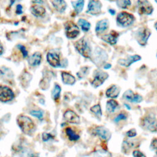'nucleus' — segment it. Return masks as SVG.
<instances>
[{
	"label": "nucleus",
	"mask_w": 157,
	"mask_h": 157,
	"mask_svg": "<svg viewBox=\"0 0 157 157\" xmlns=\"http://www.w3.org/2000/svg\"><path fill=\"white\" fill-rule=\"evenodd\" d=\"M17 124L21 131L26 134H30L34 132L35 126L33 121L28 117L20 115L17 120Z\"/></svg>",
	"instance_id": "1"
},
{
	"label": "nucleus",
	"mask_w": 157,
	"mask_h": 157,
	"mask_svg": "<svg viewBox=\"0 0 157 157\" xmlns=\"http://www.w3.org/2000/svg\"><path fill=\"white\" fill-rule=\"evenodd\" d=\"M141 124L150 132H157V120L153 115L148 114L144 117L141 120Z\"/></svg>",
	"instance_id": "2"
},
{
	"label": "nucleus",
	"mask_w": 157,
	"mask_h": 157,
	"mask_svg": "<svg viewBox=\"0 0 157 157\" xmlns=\"http://www.w3.org/2000/svg\"><path fill=\"white\" fill-rule=\"evenodd\" d=\"M75 47L77 50L85 58H89L91 55V50L88 42L84 39L82 38L75 43Z\"/></svg>",
	"instance_id": "3"
},
{
	"label": "nucleus",
	"mask_w": 157,
	"mask_h": 157,
	"mask_svg": "<svg viewBox=\"0 0 157 157\" xmlns=\"http://www.w3.org/2000/svg\"><path fill=\"white\" fill-rule=\"evenodd\" d=\"M134 16L126 12H120V13H118L117 17V23L124 27L129 26L132 25L134 22Z\"/></svg>",
	"instance_id": "4"
},
{
	"label": "nucleus",
	"mask_w": 157,
	"mask_h": 157,
	"mask_svg": "<svg viewBox=\"0 0 157 157\" xmlns=\"http://www.w3.org/2000/svg\"><path fill=\"white\" fill-rule=\"evenodd\" d=\"M150 34L151 32L148 28L146 27L139 28L137 33V41L139 44L140 45H145Z\"/></svg>",
	"instance_id": "5"
},
{
	"label": "nucleus",
	"mask_w": 157,
	"mask_h": 157,
	"mask_svg": "<svg viewBox=\"0 0 157 157\" xmlns=\"http://www.w3.org/2000/svg\"><path fill=\"white\" fill-rule=\"evenodd\" d=\"M66 35L68 38H75L80 33L78 27L72 21H67L65 24Z\"/></svg>",
	"instance_id": "6"
},
{
	"label": "nucleus",
	"mask_w": 157,
	"mask_h": 157,
	"mask_svg": "<svg viewBox=\"0 0 157 157\" xmlns=\"http://www.w3.org/2000/svg\"><path fill=\"white\" fill-rule=\"evenodd\" d=\"M109 75L107 73L104 72L101 70H97L94 72V77L91 82L92 85L96 88L101 85L104 81L108 78Z\"/></svg>",
	"instance_id": "7"
},
{
	"label": "nucleus",
	"mask_w": 157,
	"mask_h": 157,
	"mask_svg": "<svg viewBox=\"0 0 157 157\" xmlns=\"http://www.w3.org/2000/svg\"><path fill=\"white\" fill-rule=\"evenodd\" d=\"M14 97L12 90L6 86H0V101L6 102L11 101Z\"/></svg>",
	"instance_id": "8"
},
{
	"label": "nucleus",
	"mask_w": 157,
	"mask_h": 157,
	"mask_svg": "<svg viewBox=\"0 0 157 157\" xmlns=\"http://www.w3.org/2000/svg\"><path fill=\"white\" fill-rule=\"evenodd\" d=\"M138 12L140 15H150L153 10L151 4L147 1H138Z\"/></svg>",
	"instance_id": "9"
},
{
	"label": "nucleus",
	"mask_w": 157,
	"mask_h": 157,
	"mask_svg": "<svg viewBox=\"0 0 157 157\" xmlns=\"http://www.w3.org/2000/svg\"><path fill=\"white\" fill-rule=\"evenodd\" d=\"M102 4L99 1H89L88 5V10L87 13H89L91 15H98L101 13V11Z\"/></svg>",
	"instance_id": "10"
},
{
	"label": "nucleus",
	"mask_w": 157,
	"mask_h": 157,
	"mask_svg": "<svg viewBox=\"0 0 157 157\" xmlns=\"http://www.w3.org/2000/svg\"><path fill=\"white\" fill-rule=\"evenodd\" d=\"M94 134L99 136L102 140L107 141L111 137V133L108 129L104 126H98L95 128Z\"/></svg>",
	"instance_id": "11"
},
{
	"label": "nucleus",
	"mask_w": 157,
	"mask_h": 157,
	"mask_svg": "<svg viewBox=\"0 0 157 157\" xmlns=\"http://www.w3.org/2000/svg\"><path fill=\"white\" fill-rule=\"evenodd\" d=\"M123 98L129 102L136 103L140 102L142 101V97L140 95L138 94H134L131 90H128L124 93L123 94Z\"/></svg>",
	"instance_id": "12"
},
{
	"label": "nucleus",
	"mask_w": 157,
	"mask_h": 157,
	"mask_svg": "<svg viewBox=\"0 0 157 157\" xmlns=\"http://www.w3.org/2000/svg\"><path fill=\"white\" fill-rule=\"evenodd\" d=\"M64 118L65 120L70 123L72 124H79L80 120L79 117L74 111L68 110L64 113Z\"/></svg>",
	"instance_id": "13"
},
{
	"label": "nucleus",
	"mask_w": 157,
	"mask_h": 157,
	"mask_svg": "<svg viewBox=\"0 0 157 157\" xmlns=\"http://www.w3.org/2000/svg\"><path fill=\"white\" fill-rule=\"evenodd\" d=\"M141 59V56L138 55H135L133 56H129L127 58L120 59L118 61V63L121 65L125 67H129L133 63L139 61Z\"/></svg>",
	"instance_id": "14"
},
{
	"label": "nucleus",
	"mask_w": 157,
	"mask_h": 157,
	"mask_svg": "<svg viewBox=\"0 0 157 157\" xmlns=\"http://www.w3.org/2000/svg\"><path fill=\"white\" fill-rule=\"evenodd\" d=\"M47 60L48 63L54 67L60 66L59 57L56 53H48L47 55Z\"/></svg>",
	"instance_id": "15"
},
{
	"label": "nucleus",
	"mask_w": 157,
	"mask_h": 157,
	"mask_svg": "<svg viewBox=\"0 0 157 157\" xmlns=\"http://www.w3.org/2000/svg\"><path fill=\"white\" fill-rule=\"evenodd\" d=\"M13 74L12 71L4 66L0 67V78L4 81L9 82L13 78Z\"/></svg>",
	"instance_id": "16"
},
{
	"label": "nucleus",
	"mask_w": 157,
	"mask_h": 157,
	"mask_svg": "<svg viewBox=\"0 0 157 157\" xmlns=\"http://www.w3.org/2000/svg\"><path fill=\"white\" fill-rule=\"evenodd\" d=\"M118 37V33L112 31L109 34L104 35L102 36V39L110 45H115L117 42V38Z\"/></svg>",
	"instance_id": "17"
},
{
	"label": "nucleus",
	"mask_w": 157,
	"mask_h": 157,
	"mask_svg": "<svg viewBox=\"0 0 157 157\" xmlns=\"http://www.w3.org/2000/svg\"><path fill=\"white\" fill-rule=\"evenodd\" d=\"M42 59L41 54L40 52H35L34 54L31 55L28 59V64L31 66H36L40 63Z\"/></svg>",
	"instance_id": "18"
},
{
	"label": "nucleus",
	"mask_w": 157,
	"mask_h": 157,
	"mask_svg": "<svg viewBox=\"0 0 157 157\" xmlns=\"http://www.w3.org/2000/svg\"><path fill=\"white\" fill-rule=\"evenodd\" d=\"M120 93V87L116 85H113L107 90L105 94L108 98H116L118 96Z\"/></svg>",
	"instance_id": "19"
},
{
	"label": "nucleus",
	"mask_w": 157,
	"mask_h": 157,
	"mask_svg": "<svg viewBox=\"0 0 157 157\" xmlns=\"http://www.w3.org/2000/svg\"><path fill=\"white\" fill-rule=\"evenodd\" d=\"M52 72H46L45 74H44L43 78L41 80L39 86L42 90H46L48 88L49 85H50V82L51 80V75H52Z\"/></svg>",
	"instance_id": "20"
},
{
	"label": "nucleus",
	"mask_w": 157,
	"mask_h": 157,
	"mask_svg": "<svg viewBox=\"0 0 157 157\" xmlns=\"http://www.w3.org/2000/svg\"><path fill=\"white\" fill-rule=\"evenodd\" d=\"M51 3L53 4L55 9L59 12H64L67 6L66 2L63 0L51 1Z\"/></svg>",
	"instance_id": "21"
},
{
	"label": "nucleus",
	"mask_w": 157,
	"mask_h": 157,
	"mask_svg": "<svg viewBox=\"0 0 157 157\" xmlns=\"http://www.w3.org/2000/svg\"><path fill=\"white\" fill-rule=\"evenodd\" d=\"M31 12L36 17H42L45 13V9L41 6L34 5L31 7Z\"/></svg>",
	"instance_id": "22"
},
{
	"label": "nucleus",
	"mask_w": 157,
	"mask_h": 157,
	"mask_svg": "<svg viewBox=\"0 0 157 157\" xmlns=\"http://www.w3.org/2000/svg\"><path fill=\"white\" fill-rule=\"evenodd\" d=\"M108 26H109V21L107 20L104 19V20H100L97 23L96 25V28H95L96 32L98 33H102L103 31H104L107 29Z\"/></svg>",
	"instance_id": "23"
},
{
	"label": "nucleus",
	"mask_w": 157,
	"mask_h": 157,
	"mask_svg": "<svg viewBox=\"0 0 157 157\" xmlns=\"http://www.w3.org/2000/svg\"><path fill=\"white\" fill-rule=\"evenodd\" d=\"M61 77L63 83L65 84L73 85L75 82V77L67 72H63L61 73Z\"/></svg>",
	"instance_id": "24"
},
{
	"label": "nucleus",
	"mask_w": 157,
	"mask_h": 157,
	"mask_svg": "<svg viewBox=\"0 0 157 157\" xmlns=\"http://www.w3.org/2000/svg\"><path fill=\"white\" fill-rule=\"evenodd\" d=\"M66 133L71 141H77L80 139L79 135L77 134L70 127L66 129Z\"/></svg>",
	"instance_id": "25"
},
{
	"label": "nucleus",
	"mask_w": 157,
	"mask_h": 157,
	"mask_svg": "<svg viewBox=\"0 0 157 157\" xmlns=\"http://www.w3.org/2000/svg\"><path fill=\"white\" fill-rule=\"evenodd\" d=\"M118 106V103L113 99H110L107 102L106 108H107V110L109 112H110V113L113 112Z\"/></svg>",
	"instance_id": "26"
},
{
	"label": "nucleus",
	"mask_w": 157,
	"mask_h": 157,
	"mask_svg": "<svg viewBox=\"0 0 157 157\" xmlns=\"http://www.w3.org/2000/svg\"><path fill=\"white\" fill-rule=\"evenodd\" d=\"M71 4L77 13H80L82 11L84 6V1L78 0L76 1H72Z\"/></svg>",
	"instance_id": "27"
},
{
	"label": "nucleus",
	"mask_w": 157,
	"mask_h": 157,
	"mask_svg": "<svg viewBox=\"0 0 157 157\" xmlns=\"http://www.w3.org/2000/svg\"><path fill=\"white\" fill-rule=\"evenodd\" d=\"M93 157H112V155L105 150H98L94 152Z\"/></svg>",
	"instance_id": "28"
},
{
	"label": "nucleus",
	"mask_w": 157,
	"mask_h": 157,
	"mask_svg": "<svg viewBox=\"0 0 157 157\" xmlns=\"http://www.w3.org/2000/svg\"><path fill=\"white\" fill-rule=\"evenodd\" d=\"M136 144L135 142H134V141H129V140H124L123 142V151L124 153H127L128 151H129V150L132 148H134L136 147Z\"/></svg>",
	"instance_id": "29"
},
{
	"label": "nucleus",
	"mask_w": 157,
	"mask_h": 157,
	"mask_svg": "<svg viewBox=\"0 0 157 157\" xmlns=\"http://www.w3.org/2000/svg\"><path fill=\"white\" fill-rule=\"evenodd\" d=\"M78 24L84 31H88L91 26L90 23L84 19H79L78 21Z\"/></svg>",
	"instance_id": "30"
},
{
	"label": "nucleus",
	"mask_w": 157,
	"mask_h": 157,
	"mask_svg": "<svg viewBox=\"0 0 157 157\" xmlns=\"http://www.w3.org/2000/svg\"><path fill=\"white\" fill-rule=\"evenodd\" d=\"M61 90V87L58 84H55V87L52 93V97L54 100L56 101L59 98Z\"/></svg>",
	"instance_id": "31"
},
{
	"label": "nucleus",
	"mask_w": 157,
	"mask_h": 157,
	"mask_svg": "<svg viewBox=\"0 0 157 157\" xmlns=\"http://www.w3.org/2000/svg\"><path fill=\"white\" fill-rule=\"evenodd\" d=\"M90 110L93 113H94L98 118H100L101 117L102 111H101V106H100L99 104H96V105H94V106L91 107V109H90Z\"/></svg>",
	"instance_id": "32"
},
{
	"label": "nucleus",
	"mask_w": 157,
	"mask_h": 157,
	"mask_svg": "<svg viewBox=\"0 0 157 157\" xmlns=\"http://www.w3.org/2000/svg\"><path fill=\"white\" fill-rule=\"evenodd\" d=\"M118 6L123 9H126L128 6L131 5V1L129 0H123V1H117L116 2Z\"/></svg>",
	"instance_id": "33"
},
{
	"label": "nucleus",
	"mask_w": 157,
	"mask_h": 157,
	"mask_svg": "<svg viewBox=\"0 0 157 157\" xmlns=\"http://www.w3.org/2000/svg\"><path fill=\"white\" fill-rule=\"evenodd\" d=\"M30 114L37 117L39 120H42L43 118V112L41 110H32L30 112Z\"/></svg>",
	"instance_id": "34"
},
{
	"label": "nucleus",
	"mask_w": 157,
	"mask_h": 157,
	"mask_svg": "<svg viewBox=\"0 0 157 157\" xmlns=\"http://www.w3.org/2000/svg\"><path fill=\"white\" fill-rule=\"evenodd\" d=\"M53 136L48 132H43L42 134V139L44 142H47L51 139H53Z\"/></svg>",
	"instance_id": "35"
},
{
	"label": "nucleus",
	"mask_w": 157,
	"mask_h": 157,
	"mask_svg": "<svg viewBox=\"0 0 157 157\" xmlns=\"http://www.w3.org/2000/svg\"><path fill=\"white\" fill-rule=\"evenodd\" d=\"M88 70V67H82L81 69L80 70L79 72H77V76L79 77V78H82L83 77H84L86 74L87 73V71Z\"/></svg>",
	"instance_id": "36"
},
{
	"label": "nucleus",
	"mask_w": 157,
	"mask_h": 157,
	"mask_svg": "<svg viewBox=\"0 0 157 157\" xmlns=\"http://www.w3.org/2000/svg\"><path fill=\"white\" fill-rule=\"evenodd\" d=\"M17 47V48L21 52L22 55H23V56L24 58H25V57H26V56H28V51H27L26 48H25V47L24 45H21V44H18Z\"/></svg>",
	"instance_id": "37"
},
{
	"label": "nucleus",
	"mask_w": 157,
	"mask_h": 157,
	"mask_svg": "<svg viewBox=\"0 0 157 157\" xmlns=\"http://www.w3.org/2000/svg\"><path fill=\"white\" fill-rule=\"evenodd\" d=\"M127 118V116L125 113H120L115 118V122H118L120 120H126Z\"/></svg>",
	"instance_id": "38"
},
{
	"label": "nucleus",
	"mask_w": 157,
	"mask_h": 157,
	"mask_svg": "<svg viewBox=\"0 0 157 157\" xmlns=\"http://www.w3.org/2000/svg\"><path fill=\"white\" fill-rule=\"evenodd\" d=\"M126 134L129 137H135L137 135V132H136V129L133 128V129H131L130 130H129L127 132Z\"/></svg>",
	"instance_id": "39"
},
{
	"label": "nucleus",
	"mask_w": 157,
	"mask_h": 157,
	"mask_svg": "<svg viewBox=\"0 0 157 157\" xmlns=\"http://www.w3.org/2000/svg\"><path fill=\"white\" fill-rule=\"evenodd\" d=\"M132 155L134 157H146L141 151L139 150H134L132 152Z\"/></svg>",
	"instance_id": "40"
},
{
	"label": "nucleus",
	"mask_w": 157,
	"mask_h": 157,
	"mask_svg": "<svg viewBox=\"0 0 157 157\" xmlns=\"http://www.w3.org/2000/svg\"><path fill=\"white\" fill-rule=\"evenodd\" d=\"M16 13L18 15L21 14L23 13V7L20 4H18L16 7Z\"/></svg>",
	"instance_id": "41"
},
{
	"label": "nucleus",
	"mask_w": 157,
	"mask_h": 157,
	"mask_svg": "<svg viewBox=\"0 0 157 157\" xmlns=\"http://www.w3.org/2000/svg\"><path fill=\"white\" fill-rule=\"evenodd\" d=\"M151 147H152L153 149L157 151V138H155L152 140Z\"/></svg>",
	"instance_id": "42"
},
{
	"label": "nucleus",
	"mask_w": 157,
	"mask_h": 157,
	"mask_svg": "<svg viewBox=\"0 0 157 157\" xmlns=\"http://www.w3.org/2000/svg\"><path fill=\"white\" fill-rule=\"evenodd\" d=\"M4 52V49H3V47L1 45V44L0 43V55H1Z\"/></svg>",
	"instance_id": "43"
},
{
	"label": "nucleus",
	"mask_w": 157,
	"mask_h": 157,
	"mask_svg": "<svg viewBox=\"0 0 157 157\" xmlns=\"http://www.w3.org/2000/svg\"><path fill=\"white\" fill-rule=\"evenodd\" d=\"M109 12L110 13V14H111L112 15H115V10H113V9H109Z\"/></svg>",
	"instance_id": "44"
},
{
	"label": "nucleus",
	"mask_w": 157,
	"mask_h": 157,
	"mask_svg": "<svg viewBox=\"0 0 157 157\" xmlns=\"http://www.w3.org/2000/svg\"><path fill=\"white\" fill-rule=\"evenodd\" d=\"M104 69H109V68L111 67V64H106L104 66Z\"/></svg>",
	"instance_id": "45"
},
{
	"label": "nucleus",
	"mask_w": 157,
	"mask_h": 157,
	"mask_svg": "<svg viewBox=\"0 0 157 157\" xmlns=\"http://www.w3.org/2000/svg\"><path fill=\"white\" fill-rule=\"evenodd\" d=\"M29 157H38L36 155H35V154H31L30 156H29Z\"/></svg>",
	"instance_id": "46"
},
{
	"label": "nucleus",
	"mask_w": 157,
	"mask_h": 157,
	"mask_svg": "<svg viewBox=\"0 0 157 157\" xmlns=\"http://www.w3.org/2000/svg\"><path fill=\"white\" fill-rule=\"evenodd\" d=\"M124 105L127 107V109H130V107H129V106L128 105H127L126 104H124Z\"/></svg>",
	"instance_id": "47"
},
{
	"label": "nucleus",
	"mask_w": 157,
	"mask_h": 157,
	"mask_svg": "<svg viewBox=\"0 0 157 157\" xmlns=\"http://www.w3.org/2000/svg\"><path fill=\"white\" fill-rule=\"evenodd\" d=\"M155 28H156V30H157V22L155 23Z\"/></svg>",
	"instance_id": "48"
},
{
	"label": "nucleus",
	"mask_w": 157,
	"mask_h": 157,
	"mask_svg": "<svg viewBox=\"0 0 157 157\" xmlns=\"http://www.w3.org/2000/svg\"><path fill=\"white\" fill-rule=\"evenodd\" d=\"M155 157H157V151L156 152V156Z\"/></svg>",
	"instance_id": "49"
},
{
	"label": "nucleus",
	"mask_w": 157,
	"mask_h": 157,
	"mask_svg": "<svg viewBox=\"0 0 157 157\" xmlns=\"http://www.w3.org/2000/svg\"><path fill=\"white\" fill-rule=\"evenodd\" d=\"M155 2H156V3H157V1H155Z\"/></svg>",
	"instance_id": "50"
},
{
	"label": "nucleus",
	"mask_w": 157,
	"mask_h": 157,
	"mask_svg": "<svg viewBox=\"0 0 157 157\" xmlns=\"http://www.w3.org/2000/svg\"><path fill=\"white\" fill-rule=\"evenodd\" d=\"M156 57H157V55H156Z\"/></svg>",
	"instance_id": "51"
}]
</instances>
